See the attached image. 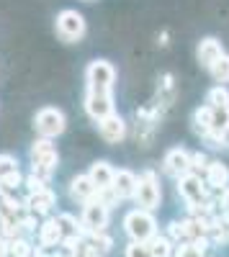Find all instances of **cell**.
<instances>
[{
  "label": "cell",
  "instance_id": "1",
  "mask_svg": "<svg viewBox=\"0 0 229 257\" xmlns=\"http://www.w3.org/2000/svg\"><path fill=\"white\" fill-rule=\"evenodd\" d=\"M57 162H59V152L52 139L41 137L31 144V165H34V175L49 180V175L57 170Z\"/></svg>",
  "mask_w": 229,
  "mask_h": 257
},
{
  "label": "cell",
  "instance_id": "2",
  "mask_svg": "<svg viewBox=\"0 0 229 257\" xmlns=\"http://www.w3.org/2000/svg\"><path fill=\"white\" fill-rule=\"evenodd\" d=\"M124 229H127V234L132 237V242H150L157 234V221L150 211L134 208V211L127 213V219H124Z\"/></svg>",
  "mask_w": 229,
  "mask_h": 257
},
{
  "label": "cell",
  "instance_id": "3",
  "mask_svg": "<svg viewBox=\"0 0 229 257\" xmlns=\"http://www.w3.org/2000/svg\"><path fill=\"white\" fill-rule=\"evenodd\" d=\"M85 80H88V90L95 93H111L113 80H116V70L113 64L106 59H93L85 70Z\"/></svg>",
  "mask_w": 229,
  "mask_h": 257
},
{
  "label": "cell",
  "instance_id": "4",
  "mask_svg": "<svg viewBox=\"0 0 229 257\" xmlns=\"http://www.w3.org/2000/svg\"><path fill=\"white\" fill-rule=\"evenodd\" d=\"M57 34L62 41H67V44H75V41H80L82 36H85V18H82V13L67 8L62 11L57 16Z\"/></svg>",
  "mask_w": 229,
  "mask_h": 257
},
{
  "label": "cell",
  "instance_id": "5",
  "mask_svg": "<svg viewBox=\"0 0 229 257\" xmlns=\"http://www.w3.org/2000/svg\"><path fill=\"white\" fill-rule=\"evenodd\" d=\"M65 126H67L65 113H62L59 108H52V105L41 108V111L34 116V128H36V132H39L41 137H47V139L59 137L62 132H65Z\"/></svg>",
  "mask_w": 229,
  "mask_h": 257
},
{
  "label": "cell",
  "instance_id": "6",
  "mask_svg": "<svg viewBox=\"0 0 229 257\" xmlns=\"http://www.w3.org/2000/svg\"><path fill=\"white\" fill-rule=\"evenodd\" d=\"M137 203L144 208V211H155L160 206V198H162V190H160V183L155 178V173H142L139 175V185H137Z\"/></svg>",
  "mask_w": 229,
  "mask_h": 257
},
{
  "label": "cell",
  "instance_id": "7",
  "mask_svg": "<svg viewBox=\"0 0 229 257\" xmlns=\"http://www.w3.org/2000/svg\"><path fill=\"white\" fill-rule=\"evenodd\" d=\"M106 224H108V206L100 198L85 203V208H82V226L88 231H103Z\"/></svg>",
  "mask_w": 229,
  "mask_h": 257
},
{
  "label": "cell",
  "instance_id": "8",
  "mask_svg": "<svg viewBox=\"0 0 229 257\" xmlns=\"http://www.w3.org/2000/svg\"><path fill=\"white\" fill-rule=\"evenodd\" d=\"M85 111L93 121H103L106 116L113 113V95L111 93H95V90H88L85 95Z\"/></svg>",
  "mask_w": 229,
  "mask_h": 257
},
{
  "label": "cell",
  "instance_id": "9",
  "mask_svg": "<svg viewBox=\"0 0 229 257\" xmlns=\"http://www.w3.org/2000/svg\"><path fill=\"white\" fill-rule=\"evenodd\" d=\"M178 193H180V196L188 201L191 206H203V201H206V185H203L201 178L193 175V173L178 178Z\"/></svg>",
  "mask_w": 229,
  "mask_h": 257
},
{
  "label": "cell",
  "instance_id": "10",
  "mask_svg": "<svg viewBox=\"0 0 229 257\" xmlns=\"http://www.w3.org/2000/svg\"><path fill=\"white\" fill-rule=\"evenodd\" d=\"M162 170H165L170 178L188 175V173H191V155L185 152V149H180V147L170 149V152L165 155V160H162Z\"/></svg>",
  "mask_w": 229,
  "mask_h": 257
},
{
  "label": "cell",
  "instance_id": "11",
  "mask_svg": "<svg viewBox=\"0 0 229 257\" xmlns=\"http://www.w3.org/2000/svg\"><path fill=\"white\" fill-rule=\"evenodd\" d=\"M98 193H100V190L95 188V183L90 180V175H77V178H72V183H70V196H72L75 201H80V203L95 201Z\"/></svg>",
  "mask_w": 229,
  "mask_h": 257
},
{
  "label": "cell",
  "instance_id": "12",
  "mask_svg": "<svg viewBox=\"0 0 229 257\" xmlns=\"http://www.w3.org/2000/svg\"><path fill=\"white\" fill-rule=\"evenodd\" d=\"M98 126H100V137L106 139V142H121L124 137H127V121H124L119 113H111V116H106L103 121H98Z\"/></svg>",
  "mask_w": 229,
  "mask_h": 257
},
{
  "label": "cell",
  "instance_id": "13",
  "mask_svg": "<svg viewBox=\"0 0 229 257\" xmlns=\"http://www.w3.org/2000/svg\"><path fill=\"white\" fill-rule=\"evenodd\" d=\"M137 185H139V178L134 173H129V170H119V173L113 175V193L119 198H134L137 196Z\"/></svg>",
  "mask_w": 229,
  "mask_h": 257
},
{
  "label": "cell",
  "instance_id": "14",
  "mask_svg": "<svg viewBox=\"0 0 229 257\" xmlns=\"http://www.w3.org/2000/svg\"><path fill=\"white\" fill-rule=\"evenodd\" d=\"M229 134V105H211V139L221 142Z\"/></svg>",
  "mask_w": 229,
  "mask_h": 257
},
{
  "label": "cell",
  "instance_id": "15",
  "mask_svg": "<svg viewBox=\"0 0 229 257\" xmlns=\"http://www.w3.org/2000/svg\"><path fill=\"white\" fill-rule=\"evenodd\" d=\"M54 203H57V198H54V193H52L49 188H44V190H36V193H29V201H26V208H29L31 213H49Z\"/></svg>",
  "mask_w": 229,
  "mask_h": 257
},
{
  "label": "cell",
  "instance_id": "16",
  "mask_svg": "<svg viewBox=\"0 0 229 257\" xmlns=\"http://www.w3.org/2000/svg\"><path fill=\"white\" fill-rule=\"evenodd\" d=\"M196 54H198V62L203 64V67H211V64L224 54L221 41H216V39H201V41H198Z\"/></svg>",
  "mask_w": 229,
  "mask_h": 257
},
{
  "label": "cell",
  "instance_id": "17",
  "mask_svg": "<svg viewBox=\"0 0 229 257\" xmlns=\"http://www.w3.org/2000/svg\"><path fill=\"white\" fill-rule=\"evenodd\" d=\"M88 175H90V180L95 183L98 190H106V188L113 185V175H116V173L111 170L108 162L100 160V162H93V165H90V173H88Z\"/></svg>",
  "mask_w": 229,
  "mask_h": 257
},
{
  "label": "cell",
  "instance_id": "18",
  "mask_svg": "<svg viewBox=\"0 0 229 257\" xmlns=\"http://www.w3.org/2000/svg\"><path fill=\"white\" fill-rule=\"evenodd\" d=\"M206 180H209L211 188L224 190V188L229 185V170H226V165H221V162H209V167H206Z\"/></svg>",
  "mask_w": 229,
  "mask_h": 257
},
{
  "label": "cell",
  "instance_id": "19",
  "mask_svg": "<svg viewBox=\"0 0 229 257\" xmlns=\"http://www.w3.org/2000/svg\"><path fill=\"white\" fill-rule=\"evenodd\" d=\"M57 224H59V229H62V239H65V242L72 247L75 239L80 237V226H77L75 216H70V213H59V216H57ZM72 249H75V247H72Z\"/></svg>",
  "mask_w": 229,
  "mask_h": 257
},
{
  "label": "cell",
  "instance_id": "20",
  "mask_svg": "<svg viewBox=\"0 0 229 257\" xmlns=\"http://www.w3.org/2000/svg\"><path fill=\"white\" fill-rule=\"evenodd\" d=\"M39 237H41V244H44V247H57L62 242V229H59L57 219H49V221L41 224Z\"/></svg>",
  "mask_w": 229,
  "mask_h": 257
},
{
  "label": "cell",
  "instance_id": "21",
  "mask_svg": "<svg viewBox=\"0 0 229 257\" xmlns=\"http://www.w3.org/2000/svg\"><path fill=\"white\" fill-rule=\"evenodd\" d=\"M193 128H196V134H201V137H209L211 134V105L196 108V113H193Z\"/></svg>",
  "mask_w": 229,
  "mask_h": 257
},
{
  "label": "cell",
  "instance_id": "22",
  "mask_svg": "<svg viewBox=\"0 0 229 257\" xmlns=\"http://www.w3.org/2000/svg\"><path fill=\"white\" fill-rule=\"evenodd\" d=\"M147 244H150L152 257H170V254H173V244H170L168 237H160V234H155Z\"/></svg>",
  "mask_w": 229,
  "mask_h": 257
},
{
  "label": "cell",
  "instance_id": "23",
  "mask_svg": "<svg viewBox=\"0 0 229 257\" xmlns=\"http://www.w3.org/2000/svg\"><path fill=\"white\" fill-rule=\"evenodd\" d=\"M8 254H13V257H34V247H31V242L29 239H24V237H16V239H11L8 242Z\"/></svg>",
  "mask_w": 229,
  "mask_h": 257
},
{
  "label": "cell",
  "instance_id": "24",
  "mask_svg": "<svg viewBox=\"0 0 229 257\" xmlns=\"http://www.w3.org/2000/svg\"><path fill=\"white\" fill-rule=\"evenodd\" d=\"M209 70H211V75H214L216 82H229V54H221Z\"/></svg>",
  "mask_w": 229,
  "mask_h": 257
},
{
  "label": "cell",
  "instance_id": "25",
  "mask_svg": "<svg viewBox=\"0 0 229 257\" xmlns=\"http://www.w3.org/2000/svg\"><path fill=\"white\" fill-rule=\"evenodd\" d=\"M206 100H209V105H229V90L221 88V85H216V88L209 90Z\"/></svg>",
  "mask_w": 229,
  "mask_h": 257
},
{
  "label": "cell",
  "instance_id": "26",
  "mask_svg": "<svg viewBox=\"0 0 229 257\" xmlns=\"http://www.w3.org/2000/svg\"><path fill=\"white\" fill-rule=\"evenodd\" d=\"M11 173H18V162L11 155H0V178H6Z\"/></svg>",
  "mask_w": 229,
  "mask_h": 257
},
{
  "label": "cell",
  "instance_id": "27",
  "mask_svg": "<svg viewBox=\"0 0 229 257\" xmlns=\"http://www.w3.org/2000/svg\"><path fill=\"white\" fill-rule=\"evenodd\" d=\"M127 257H152L150 244H147V242H132V244L127 247Z\"/></svg>",
  "mask_w": 229,
  "mask_h": 257
},
{
  "label": "cell",
  "instance_id": "28",
  "mask_svg": "<svg viewBox=\"0 0 229 257\" xmlns=\"http://www.w3.org/2000/svg\"><path fill=\"white\" fill-rule=\"evenodd\" d=\"M175 257H203V249H198V247L191 244V242H183V244L178 247Z\"/></svg>",
  "mask_w": 229,
  "mask_h": 257
},
{
  "label": "cell",
  "instance_id": "29",
  "mask_svg": "<svg viewBox=\"0 0 229 257\" xmlns=\"http://www.w3.org/2000/svg\"><path fill=\"white\" fill-rule=\"evenodd\" d=\"M203 170V167H209V160H206V155H191V170Z\"/></svg>",
  "mask_w": 229,
  "mask_h": 257
},
{
  "label": "cell",
  "instance_id": "30",
  "mask_svg": "<svg viewBox=\"0 0 229 257\" xmlns=\"http://www.w3.org/2000/svg\"><path fill=\"white\" fill-rule=\"evenodd\" d=\"M221 208H224V211L229 213V185H226V188L221 190Z\"/></svg>",
  "mask_w": 229,
  "mask_h": 257
},
{
  "label": "cell",
  "instance_id": "31",
  "mask_svg": "<svg viewBox=\"0 0 229 257\" xmlns=\"http://www.w3.org/2000/svg\"><path fill=\"white\" fill-rule=\"evenodd\" d=\"M8 242H6V237H3V234H0V257H8Z\"/></svg>",
  "mask_w": 229,
  "mask_h": 257
},
{
  "label": "cell",
  "instance_id": "32",
  "mask_svg": "<svg viewBox=\"0 0 229 257\" xmlns=\"http://www.w3.org/2000/svg\"><path fill=\"white\" fill-rule=\"evenodd\" d=\"M98 257H103V254H98Z\"/></svg>",
  "mask_w": 229,
  "mask_h": 257
}]
</instances>
